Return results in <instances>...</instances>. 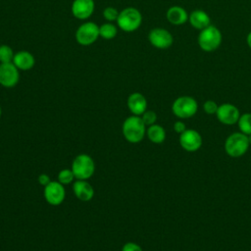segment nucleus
<instances>
[{
    "mask_svg": "<svg viewBox=\"0 0 251 251\" xmlns=\"http://www.w3.org/2000/svg\"><path fill=\"white\" fill-rule=\"evenodd\" d=\"M124 137L130 143L140 142L146 134V126L140 116H129L123 123Z\"/></svg>",
    "mask_w": 251,
    "mask_h": 251,
    "instance_id": "nucleus-1",
    "label": "nucleus"
},
{
    "mask_svg": "<svg viewBox=\"0 0 251 251\" xmlns=\"http://www.w3.org/2000/svg\"><path fill=\"white\" fill-rule=\"evenodd\" d=\"M224 146H225V151L228 156L232 158L241 157L247 152L250 146L248 135L240 131L233 132L227 136Z\"/></svg>",
    "mask_w": 251,
    "mask_h": 251,
    "instance_id": "nucleus-2",
    "label": "nucleus"
},
{
    "mask_svg": "<svg viewBox=\"0 0 251 251\" xmlns=\"http://www.w3.org/2000/svg\"><path fill=\"white\" fill-rule=\"evenodd\" d=\"M222 39L223 36L220 29L217 26L210 25L200 30L198 35V45L203 51L212 52L220 47Z\"/></svg>",
    "mask_w": 251,
    "mask_h": 251,
    "instance_id": "nucleus-3",
    "label": "nucleus"
},
{
    "mask_svg": "<svg viewBox=\"0 0 251 251\" xmlns=\"http://www.w3.org/2000/svg\"><path fill=\"white\" fill-rule=\"evenodd\" d=\"M71 169L76 179L87 180L95 172V163L89 155L81 153L75 157Z\"/></svg>",
    "mask_w": 251,
    "mask_h": 251,
    "instance_id": "nucleus-4",
    "label": "nucleus"
},
{
    "mask_svg": "<svg viewBox=\"0 0 251 251\" xmlns=\"http://www.w3.org/2000/svg\"><path fill=\"white\" fill-rule=\"evenodd\" d=\"M141 23L142 15L133 7H126L122 10L117 19L118 26L126 32H132L136 30L141 25Z\"/></svg>",
    "mask_w": 251,
    "mask_h": 251,
    "instance_id": "nucleus-5",
    "label": "nucleus"
},
{
    "mask_svg": "<svg viewBox=\"0 0 251 251\" xmlns=\"http://www.w3.org/2000/svg\"><path fill=\"white\" fill-rule=\"evenodd\" d=\"M198 110L197 101L191 96H179L172 105V111L179 119H189L193 117Z\"/></svg>",
    "mask_w": 251,
    "mask_h": 251,
    "instance_id": "nucleus-6",
    "label": "nucleus"
},
{
    "mask_svg": "<svg viewBox=\"0 0 251 251\" xmlns=\"http://www.w3.org/2000/svg\"><path fill=\"white\" fill-rule=\"evenodd\" d=\"M99 37V26L93 22H86L80 25L75 31V40L82 46L94 43Z\"/></svg>",
    "mask_w": 251,
    "mask_h": 251,
    "instance_id": "nucleus-7",
    "label": "nucleus"
},
{
    "mask_svg": "<svg viewBox=\"0 0 251 251\" xmlns=\"http://www.w3.org/2000/svg\"><path fill=\"white\" fill-rule=\"evenodd\" d=\"M148 40L152 46L157 49H168L174 42L172 33L166 28L155 27L150 30L148 34Z\"/></svg>",
    "mask_w": 251,
    "mask_h": 251,
    "instance_id": "nucleus-8",
    "label": "nucleus"
},
{
    "mask_svg": "<svg viewBox=\"0 0 251 251\" xmlns=\"http://www.w3.org/2000/svg\"><path fill=\"white\" fill-rule=\"evenodd\" d=\"M20 80L19 69L11 63H0V84L11 88L18 84Z\"/></svg>",
    "mask_w": 251,
    "mask_h": 251,
    "instance_id": "nucleus-9",
    "label": "nucleus"
},
{
    "mask_svg": "<svg viewBox=\"0 0 251 251\" xmlns=\"http://www.w3.org/2000/svg\"><path fill=\"white\" fill-rule=\"evenodd\" d=\"M66 197L65 187L62 183L57 181H50L46 186H44V198L48 204L52 206H57L63 203Z\"/></svg>",
    "mask_w": 251,
    "mask_h": 251,
    "instance_id": "nucleus-10",
    "label": "nucleus"
},
{
    "mask_svg": "<svg viewBox=\"0 0 251 251\" xmlns=\"http://www.w3.org/2000/svg\"><path fill=\"white\" fill-rule=\"evenodd\" d=\"M216 116L220 123L226 126H232L237 124L240 113L235 105L230 103H224L219 106Z\"/></svg>",
    "mask_w": 251,
    "mask_h": 251,
    "instance_id": "nucleus-11",
    "label": "nucleus"
},
{
    "mask_svg": "<svg viewBox=\"0 0 251 251\" xmlns=\"http://www.w3.org/2000/svg\"><path fill=\"white\" fill-rule=\"evenodd\" d=\"M203 139L201 134L192 128H187L179 136V144L187 152H195L202 146Z\"/></svg>",
    "mask_w": 251,
    "mask_h": 251,
    "instance_id": "nucleus-12",
    "label": "nucleus"
},
{
    "mask_svg": "<svg viewBox=\"0 0 251 251\" xmlns=\"http://www.w3.org/2000/svg\"><path fill=\"white\" fill-rule=\"evenodd\" d=\"M95 3L93 0H74L72 3V14L78 20L88 19L94 12Z\"/></svg>",
    "mask_w": 251,
    "mask_h": 251,
    "instance_id": "nucleus-13",
    "label": "nucleus"
},
{
    "mask_svg": "<svg viewBox=\"0 0 251 251\" xmlns=\"http://www.w3.org/2000/svg\"><path fill=\"white\" fill-rule=\"evenodd\" d=\"M126 105L132 115L141 116L147 109V100L143 94L133 92L127 97Z\"/></svg>",
    "mask_w": 251,
    "mask_h": 251,
    "instance_id": "nucleus-14",
    "label": "nucleus"
},
{
    "mask_svg": "<svg viewBox=\"0 0 251 251\" xmlns=\"http://www.w3.org/2000/svg\"><path fill=\"white\" fill-rule=\"evenodd\" d=\"M73 191L76 198L82 202H88L94 196V189L91 184L82 179H77L73 183Z\"/></svg>",
    "mask_w": 251,
    "mask_h": 251,
    "instance_id": "nucleus-15",
    "label": "nucleus"
},
{
    "mask_svg": "<svg viewBox=\"0 0 251 251\" xmlns=\"http://www.w3.org/2000/svg\"><path fill=\"white\" fill-rule=\"evenodd\" d=\"M13 64L21 71H28L33 68L35 59L28 51H19L14 55Z\"/></svg>",
    "mask_w": 251,
    "mask_h": 251,
    "instance_id": "nucleus-16",
    "label": "nucleus"
},
{
    "mask_svg": "<svg viewBox=\"0 0 251 251\" xmlns=\"http://www.w3.org/2000/svg\"><path fill=\"white\" fill-rule=\"evenodd\" d=\"M190 25L196 29H204L211 25L210 16L203 10H194L188 16Z\"/></svg>",
    "mask_w": 251,
    "mask_h": 251,
    "instance_id": "nucleus-17",
    "label": "nucleus"
},
{
    "mask_svg": "<svg viewBox=\"0 0 251 251\" xmlns=\"http://www.w3.org/2000/svg\"><path fill=\"white\" fill-rule=\"evenodd\" d=\"M167 20L175 25H180L187 22L188 20V14L180 6H172L168 9L166 14Z\"/></svg>",
    "mask_w": 251,
    "mask_h": 251,
    "instance_id": "nucleus-18",
    "label": "nucleus"
},
{
    "mask_svg": "<svg viewBox=\"0 0 251 251\" xmlns=\"http://www.w3.org/2000/svg\"><path fill=\"white\" fill-rule=\"evenodd\" d=\"M146 135L151 142L160 144L166 139V130L162 126L154 124L148 126L146 129Z\"/></svg>",
    "mask_w": 251,
    "mask_h": 251,
    "instance_id": "nucleus-19",
    "label": "nucleus"
},
{
    "mask_svg": "<svg viewBox=\"0 0 251 251\" xmlns=\"http://www.w3.org/2000/svg\"><path fill=\"white\" fill-rule=\"evenodd\" d=\"M117 26L112 23H105L99 26V36L104 39H113L117 35Z\"/></svg>",
    "mask_w": 251,
    "mask_h": 251,
    "instance_id": "nucleus-20",
    "label": "nucleus"
},
{
    "mask_svg": "<svg viewBox=\"0 0 251 251\" xmlns=\"http://www.w3.org/2000/svg\"><path fill=\"white\" fill-rule=\"evenodd\" d=\"M237 125L240 132L246 135L251 134V113H244L240 115Z\"/></svg>",
    "mask_w": 251,
    "mask_h": 251,
    "instance_id": "nucleus-21",
    "label": "nucleus"
},
{
    "mask_svg": "<svg viewBox=\"0 0 251 251\" xmlns=\"http://www.w3.org/2000/svg\"><path fill=\"white\" fill-rule=\"evenodd\" d=\"M14 51L13 49L7 45H0V63H11L14 59Z\"/></svg>",
    "mask_w": 251,
    "mask_h": 251,
    "instance_id": "nucleus-22",
    "label": "nucleus"
},
{
    "mask_svg": "<svg viewBox=\"0 0 251 251\" xmlns=\"http://www.w3.org/2000/svg\"><path fill=\"white\" fill-rule=\"evenodd\" d=\"M75 178L72 169H63L58 174V181L63 185L70 184Z\"/></svg>",
    "mask_w": 251,
    "mask_h": 251,
    "instance_id": "nucleus-23",
    "label": "nucleus"
},
{
    "mask_svg": "<svg viewBox=\"0 0 251 251\" xmlns=\"http://www.w3.org/2000/svg\"><path fill=\"white\" fill-rule=\"evenodd\" d=\"M140 117H141L143 123L145 124V126H147L156 124V121H157V114H156L154 111L146 110Z\"/></svg>",
    "mask_w": 251,
    "mask_h": 251,
    "instance_id": "nucleus-24",
    "label": "nucleus"
},
{
    "mask_svg": "<svg viewBox=\"0 0 251 251\" xmlns=\"http://www.w3.org/2000/svg\"><path fill=\"white\" fill-rule=\"evenodd\" d=\"M119 11L114 8V7H107L103 10V17L106 21H108L109 23L113 22V21H117L118 16H119Z\"/></svg>",
    "mask_w": 251,
    "mask_h": 251,
    "instance_id": "nucleus-25",
    "label": "nucleus"
},
{
    "mask_svg": "<svg viewBox=\"0 0 251 251\" xmlns=\"http://www.w3.org/2000/svg\"><path fill=\"white\" fill-rule=\"evenodd\" d=\"M219 105L214 100H207L203 104V110L208 115H216Z\"/></svg>",
    "mask_w": 251,
    "mask_h": 251,
    "instance_id": "nucleus-26",
    "label": "nucleus"
},
{
    "mask_svg": "<svg viewBox=\"0 0 251 251\" xmlns=\"http://www.w3.org/2000/svg\"><path fill=\"white\" fill-rule=\"evenodd\" d=\"M122 251H143V250H142L141 246L135 242H126L123 246Z\"/></svg>",
    "mask_w": 251,
    "mask_h": 251,
    "instance_id": "nucleus-27",
    "label": "nucleus"
},
{
    "mask_svg": "<svg viewBox=\"0 0 251 251\" xmlns=\"http://www.w3.org/2000/svg\"><path fill=\"white\" fill-rule=\"evenodd\" d=\"M174 129H175V131H176V133L181 134V133L184 132L187 128H186V125H185L183 122L177 121V122H176V123L174 124Z\"/></svg>",
    "mask_w": 251,
    "mask_h": 251,
    "instance_id": "nucleus-28",
    "label": "nucleus"
},
{
    "mask_svg": "<svg viewBox=\"0 0 251 251\" xmlns=\"http://www.w3.org/2000/svg\"><path fill=\"white\" fill-rule=\"evenodd\" d=\"M51 181L49 176L47 174H40L38 176V182L42 186H46Z\"/></svg>",
    "mask_w": 251,
    "mask_h": 251,
    "instance_id": "nucleus-29",
    "label": "nucleus"
},
{
    "mask_svg": "<svg viewBox=\"0 0 251 251\" xmlns=\"http://www.w3.org/2000/svg\"><path fill=\"white\" fill-rule=\"evenodd\" d=\"M246 41H247L248 46L251 48V31L248 33V35H247V37H246Z\"/></svg>",
    "mask_w": 251,
    "mask_h": 251,
    "instance_id": "nucleus-30",
    "label": "nucleus"
},
{
    "mask_svg": "<svg viewBox=\"0 0 251 251\" xmlns=\"http://www.w3.org/2000/svg\"><path fill=\"white\" fill-rule=\"evenodd\" d=\"M248 140H249V144L251 145V134L248 135Z\"/></svg>",
    "mask_w": 251,
    "mask_h": 251,
    "instance_id": "nucleus-31",
    "label": "nucleus"
},
{
    "mask_svg": "<svg viewBox=\"0 0 251 251\" xmlns=\"http://www.w3.org/2000/svg\"><path fill=\"white\" fill-rule=\"evenodd\" d=\"M1 114H2V110H1V106H0V117H1Z\"/></svg>",
    "mask_w": 251,
    "mask_h": 251,
    "instance_id": "nucleus-32",
    "label": "nucleus"
}]
</instances>
